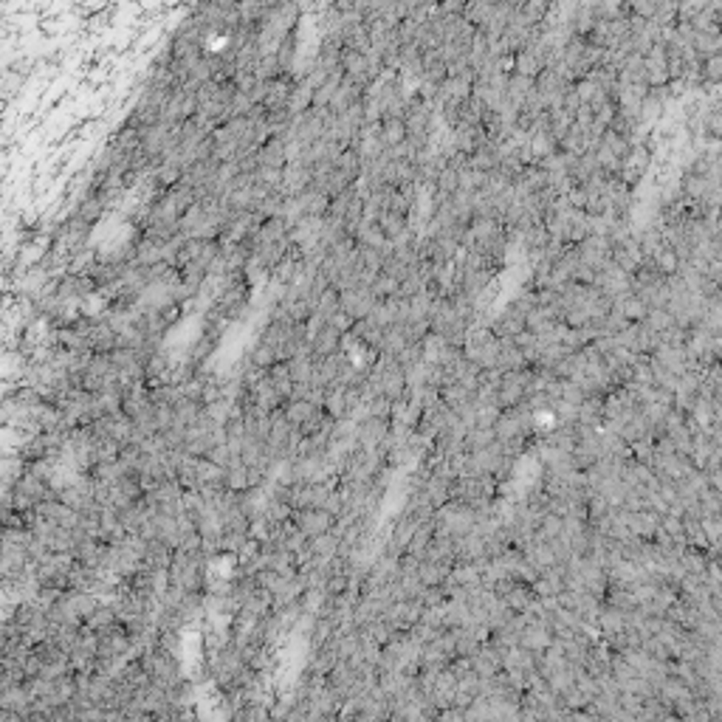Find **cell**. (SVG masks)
I'll use <instances>...</instances> for the list:
<instances>
[{"label":"cell","instance_id":"7c38bea8","mask_svg":"<svg viewBox=\"0 0 722 722\" xmlns=\"http://www.w3.org/2000/svg\"><path fill=\"white\" fill-rule=\"evenodd\" d=\"M338 310V290H333V288H327L319 299H316V310L313 313H319L322 319H327L330 313H336Z\"/></svg>","mask_w":722,"mask_h":722},{"label":"cell","instance_id":"277c9868","mask_svg":"<svg viewBox=\"0 0 722 722\" xmlns=\"http://www.w3.org/2000/svg\"><path fill=\"white\" fill-rule=\"evenodd\" d=\"M539 71H542V62H539L527 48H522V51L513 54V71H510V73H519V76H525V79H536Z\"/></svg>","mask_w":722,"mask_h":722},{"label":"cell","instance_id":"9c48e42d","mask_svg":"<svg viewBox=\"0 0 722 722\" xmlns=\"http://www.w3.org/2000/svg\"><path fill=\"white\" fill-rule=\"evenodd\" d=\"M398 288H400L398 279H392V276H386V274H378V276L372 279V285H369V293H372L378 302H384V299H389V296H398Z\"/></svg>","mask_w":722,"mask_h":722},{"label":"cell","instance_id":"8fae6325","mask_svg":"<svg viewBox=\"0 0 722 722\" xmlns=\"http://www.w3.org/2000/svg\"><path fill=\"white\" fill-rule=\"evenodd\" d=\"M601 144H604V147H606L618 161H623V158L629 155V149H632V147H629V141H626L623 135H615V133H609V130L601 135Z\"/></svg>","mask_w":722,"mask_h":722},{"label":"cell","instance_id":"5b68a950","mask_svg":"<svg viewBox=\"0 0 722 722\" xmlns=\"http://www.w3.org/2000/svg\"><path fill=\"white\" fill-rule=\"evenodd\" d=\"M378 228L384 231L386 243H392L395 237H400V234L409 228V217H400V214H392V212H381V217H378Z\"/></svg>","mask_w":722,"mask_h":722},{"label":"cell","instance_id":"ba28073f","mask_svg":"<svg viewBox=\"0 0 722 722\" xmlns=\"http://www.w3.org/2000/svg\"><path fill=\"white\" fill-rule=\"evenodd\" d=\"M649 262H651L654 271L663 274V276H674V274L680 271V259H677V254H674L671 248H660Z\"/></svg>","mask_w":722,"mask_h":722},{"label":"cell","instance_id":"30bf717a","mask_svg":"<svg viewBox=\"0 0 722 722\" xmlns=\"http://www.w3.org/2000/svg\"><path fill=\"white\" fill-rule=\"evenodd\" d=\"M699 73H702V82L719 85V79H722V54L702 59V62H699Z\"/></svg>","mask_w":722,"mask_h":722},{"label":"cell","instance_id":"8992f818","mask_svg":"<svg viewBox=\"0 0 722 722\" xmlns=\"http://www.w3.org/2000/svg\"><path fill=\"white\" fill-rule=\"evenodd\" d=\"M516 11H519V17H522L527 25H539V23L547 17V11H550V3H544V0L516 3Z\"/></svg>","mask_w":722,"mask_h":722},{"label":"cell","instance_id":"7a4b0ae2","mask_svg":"<svg viewBox=\"0 0 722 722\" xmlns=\"http://www.w3.org/2000/svg\"><path fill=\"white\" fill-rule=\"evenodd\" d=\"M618 313L629 322V324H640L643 319H646V313H649V307H646V302L640 299V296H635V293H629V296H623V299H618Z\"/></svg>","mask_w":722,"mask_h":722},{"label":"cell","instance_id":"6da1fadb","mask_svg":"<svg viewBox=\"0 0 722 722\" xmlns=\"http://www.w3.org/2000/svg\"><path fill=\"white\" fill-rule=\"evenodd\" d=\"M375 305H378V299L369 293V288H353V290H341V293H338V307H341L353 322L367 319Z\"/></svg>","mask_w":722,"mask_h":722},{"label":"cell","instance_id":"52a82bcc","mask_svg":"<svg viewBox=\"0 0 722 722\" xmlns=\"http://www.w3.org/2000/svg\"><path fill=\"white\" fill-rule=\"evenodd\" d=\"M646 330H651L654 336H660V333H666L668 327H674V319H671V313L666 310V307H654V310H649L646 313V319L640 322Z\"/></svg>","mask_w":722,"mask_h":722},{"label":"cell","instance_id":"3957f363","mask_svg":"<svg viewBox=\"0 0 722 722\" xmlns=\"http://www.w3.org/2000/svg\"><path fill=\"white\" fill-rule=\"evenodd\" d=\"M400 141H406V121L403 118H381V144L398 147Z\"/></svg>","mask_w":722,"mask_h":722}]
</instances>
